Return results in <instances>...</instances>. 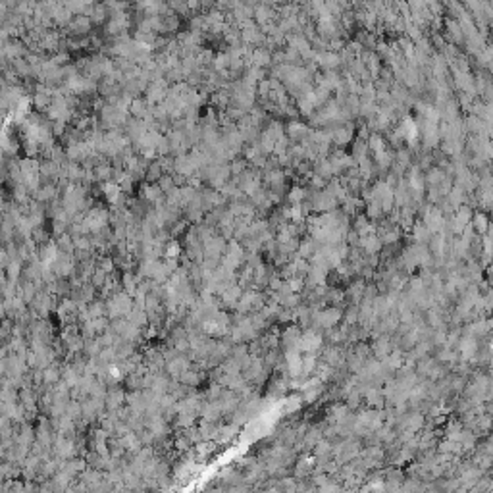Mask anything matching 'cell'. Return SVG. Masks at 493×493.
Here are the masks:
<instances>
[{
  "mask_svg": "<svg viewBox=\"0 0 493 493\" xmlns=\"http://www.w3.org/2000/svg\"><path fill=\"white\" fill-rule=\"evenodd\" d=\"M343 312L337 308V306H332V308H326V310H320V312H314V324H318L320 328H334L339 320H341Z\"/></svg>",
  "mask_w": 493,
  "mask_h": 493,
  "instance_id": "cell-1",
  "label": "cell"
},
{
  "mask_svg": "<svg viewBox=\"0 0 493 493\" xmlns=\"http://www.w3.org/2000/svg\"><path fill=\"white\" fill-rule=\"evenodd\" d=\"M123 403H125V393H123V389L112 387V389L106 391V395H104L106 411H118V409L123 407Z\"/></svg>",
  "mask_w": 493,
  "mask_h": 493,
  "instance_id": "cell-2",
  "label": "cell"
},
{
  "mask_svg": "<svg viewBox=\"0 0 493 493\" xmlns=\"http://www.w3.org/2000/svg\"><path fill=\"white\" fill-rule=\"evenodd\" d=\"M322 347V335H318L316 332L308 330L306 334H301V345L299 349L304 351V353H314L316 349Z\"/></svg>",
  "mask_w": 493,
  "mask_h": 493,
  "instance_id": "cell-3",
  "label": "cell"
},
{
  "mask_svg": "<svg viewBox=\"0 0 493 493\" xmlns=\"http://www.w3.org/2000/svg\"><path fill=\"white\" fill-rule=\"evenodd\" d=\"M272 52L264 48V46H256V48H253V52H251V66H256V68H266V66H270L272 64Z\"/></svg>",
  "mask_w": 493,
  "mask_h": 493,
  "instance_id": "cell-4",
  "label": "cell"
},
{
  "mask_svg": "<svg viewBox=\"0 0 493 493\" xmlns=\"http://www.w3.org/2000/svg\"><path fill=\"white\" fill-rule=\"evenodd\" d=\"M401 424H403V428H405L407 432L414 434V432H418V430L424 426V416H422L420 413H413V414H407V416L401 418Z\"/></svg>",
  "mask_w": 493,
  "mask_h": 493,
  "instance_id": "cell-5",
  "label": "cell"
},
{
  "mask_svg": "<svg viewBox=\"0 0 493 493\" xmlns=\"http://www.w3.org/2000/svg\"><path fill=\"white\" fill-rule=\"evenodd\" d=\"M93 174H95V181H110L112 179V166L108 162H99L97 166H93Z\"/></svg>",
  "mask_w": 493,
  "mask_h": 493,
  "instance_id": "cell-6",
  "label": "cell"
},
{
  "mask_svg": "<svg viewBox=\"0 0 493 493\" xmlns=\"http://www.w3.org/2000/svg\"><path fill=\"white\" fill-rule=\"evenodd\" d=\"M283 341L287 345V349H299V345H301V332H299V328L289 326V328L283 332ZM299 351H301V349H299Z\"/></svg>",
  "mask_w": 493,
  "mask_h": 493,
  "instance_id": "cell-7",
  "label": "cell"
},
{
  "mask_svg": "<svg viewBox=\"0 0 493 493\" xmlns=\"http://www.w3.org/2000/svg\"><path fill=\"white\" fill-rule=\"evenodd\" d=\"M360 245H362L364 253H368V255H376L381 249V241L376 235H364V237H360Z\"/></svg>",
  "mask_w": 493,
  "mask_h": 493,
  "instance_id": "cell-8",
  "label": "cell"
},
{
  "mask_svg": "<svg viewBox=\"0 0 493 493\" xmlns=\"http://www.w3.org/2000/svg\"><path fill=\"white\" fill-rule=\"evenodd\" d=\"M200 379H202V374H198V372L187 368V370H183V372L179 374L177 381L183 383V385H187V387H197V385L200 383Z\"/></svg>",
  "mask_w": 493,
  "mask_h": 493,
  "instance_id": "cell-9",
  "label": "cell"
},
{
  "mask_svg": "<svg viewBox=\"0 0 493 493\" xmlns=\"http://www.w3.org/2000/svg\"><path fill=\"white\" fill-rule=\"evenodd\" d=\"M472 222V229H476L478 231V235H484V233H488V229H490V220H488V216L486 214H474V218L470 220Z\"/></svg>",
  "mask_w": 493,
  "mask_h": 493,
  "instance_id": "cell-10",
  "label": "cell"
},
{
  "mask_svg": "<svg viewBox=\"0 0 493 493\" xmlns=\"http://www.w3.org/2000/svg\"><path fill=\"white\" fill-rule=\"evenodd\" d=\"M447 174L443 172V170H439V168H430V172L424 176V181L432 187V185H439L441 181H443V177H445Z\"/></svg>",
  "mask_w": 493,
  "mask_h": 493,
  "instance_id": "cell-11",
  "label": "cell"
},
{
  "mask_svg": "<svg viewBox=\"0 0 493 493\" xmlns=\"http://www.w3.org/2000/svg\"><path fill=\"white\" fill-rule=\"evenodd\" d=\"M87 312L91 318H100V316H106V303L104 301H91L87 304ZM108 318V316H106Z\"/></svg>",
  "mask_w": 493,
  "mask_h": 493,
  "instance_id": "cell-12",
  "label": "cell"
},
{
  "mask_svg": "<svg viewBox=\"0 0 493 493\" xmlns=\"http://www.w3.org/2000/svg\"><path fill=\"white\" fill-rule=\"evenodd\" d=\"M372 351H374V355L378 356L379 360H383V358H385V356L391 353V345H389V341H387L385 337H379L378 341L374 343Z\"/></svg>",
  "mask_w": 493,
  "mask_h": 493,
  "instance_id": "cell-13",
  "label": "cell"
},
{
  "mask_svg": "<svg viewBox=\"0 0 493 493\" xmlns=\"http://www.w3.org/2000/svg\"><path fill=\"white\" fill-rule=\"evenodd\" d=\"M366 154H368L366 139H356L355 145H353V158H355V162H360L362 158H366Z\"/></svg>",
  "mask_w": 493,
  "mask_h": 493,
  "instance_id": "cell-14",
  "label": "cell"
},
{
  "mask_svg": "<svg viewBox=\"0 0 493 493\" xmlns=\"http://www.w3.org/2000/svg\"><path fill=\"white\" fill-rule=\"evenodd\" d=\"M316 356L314 355H306L304 358H301V368H303V372H301V376H310L314 370H316Z\"/></svg>",
  "mask_w": 493,
  "mask_h": 493,
  "instance_id": "cell-15",
  "label": "cell"
},
{
  "mask_svg": "<svg viewBox=\"0 0 493 493\" xmlns=\"http://www.w3.org/2000/svg\"><path fill=\"white\" fill-rule=\"evenodd\" d=\"M297 249H299V256H301V258H308V256H312V255L316 253V241H314V239H310V241L306 239V241H303Z\"/></svg>",
  "mask_w": 493,
  "mask_h": 493,
  "instance_id": "cell-16",
  "label": "cell"
},
{
  "mask_svg": "<svg viewBox=\"0 0 493 493\" xmlns=\"http://www.w3.org/2000/svg\"><path fill=\"white\" fill-rule=\"evenodd\" d=\"M334 453V449H332V443L330 441H318L316 443V451H314V455L316 456H330Z\"/></svg>",
  "mask_w": 493,
  "mask_h": 493,
  "instance_id": "cell-17",
  "label": "cell"
},
{
  "mask_svg": "<svg viewBox=\"0 0 493 493\" xmlns=\"http://www.w3.org/2000/svg\"><path fill=\"white\" fill-rule=\"evenodd\" d=\"M106 276H108L106 272H102V270L97 268V270L91 274V283H93L95 287H102V285L106 283Z\"/></svg>",
  "mask_w": 493,
  "mask_h": 493,
  "instance_id": "cell-18",
  "label": "cell"
},
{
  "mask_svg": "<svg viewBox=\"0 0 493 493\" xmlns=\"http://www.w3.org/2000/svg\"><path fill=\"white\" fill-rule=\"evenodd\" d=\"M289 198H291V204H299V202L306 200V191L303 187H293L289 191Z\"/></svg>",
  "mask_w": 493,
  "mask_h": 493,
  "instance_id": "cell-19",
  "label": "cell"
},
{
  "mask_svg": "<svg viewBox=\"0 0 493 493\" xmlns=\"http://www.w3.org/2000/svg\"><path fill=\"white\" fill-rule=\"evenodd\" d=\"M301 407V397H291L287 401H283V414H289L293 411H297Z\"/></svg>",
  "mask_w": 493,
  "mask_h": 493,
  "instance_id": "cell-20",
  "label": "cell"
},
{
  "mask_svg": "<svg viewBox=\"0 0 493 493\" xmlns=\"http://www.w3.org/2000/svg\"><path fill=\"white\" fill-rule=\"evenodd\" d=\"M320 439H322V432H320V430H310V432L306 434V437H304V445H306V447H314Z\"/></svg>",
  "mask_w": 493,
  "mask_h": 493,
  "instance_id": "cell-21",
  "label": "cell"
},
{
  "mask_svg": "<svg viewBox=\"0 0 493 493\" xmlns=\"http://www.w3.org/2000/svg\"><path fill=\"white\" fill-rule=\"evenodd\" d=\"M239 2H241V0H216V6H214V8H218V10H222V12L228 14V12H231Z\"/></svg>",
  "mask_w": 493,
  "mask_h": 493,
  "instance_id": "cell-22",
  "label": "cell"
},
{
  "mask_svg": "<svg viewBox=\"0 0 493 493\" xmlns=\"http://www.w3.org/2000/svg\"><path fill=\"white\" fill-rule=\"evenodd\" d=\"M164 253H166V256H174V258H177V256H179V253H181V249H179L177 241H168V245H166Z\"/></svg>",
  "mask_w": 493,
  "mask_h": 493,
  "instance_id": "cell-23",
  "label": "cell"
},
{
  "mask_svg": "<svg viewBox=\"0 0 493 493\" xmlns=\"http://www.w3.org/2000/svg\"><path fill=\"white\" fill-rule=\"evenodd\" d=\"M285 285L289 287V291H293V293H299L301 289H303L304 281L301 277H289L287 281H285Z\"/></svg>",
  "mask_w": 493,
  "mask_h": 493,
  "instance_id": "cell-24",
  "label": "cell"
},
{
  "mask_svg": "<svg viewBox=\"0 0 493 493\" xmlns=\"http://www.w3.org/2000/svg\"><path fill=\"white\" fill-rule=\"evenodd\" d=\"M174 447H176L177 451H187V449L191 447V441L187 439V437H185V435H183V434H181V435H179V437L174 441Z\"/></svg>",
  "mask_w": 493,
  "mask_h": 493,
  "instance_id": "cell-25",
  "label": "cell"
},
{
  "mask_svg": "<svg viewBox=\"0 0 493 493\" xmlns=\"http://www.w3.org/2000/svg\"><path fill=\"white\" fill-rule=\"evenodd\" d=\"M366 287H364V283L362 281H356L353 287H351V297L355 299V301H358L360 297H362V291H364Z\"/></svg>",
  "mask_w": 493,
  "mask_h": 493,
  "instance_id": "cell-26",
  "label": "cell"
},
{
  "mask_svg": "<svg viewBox=\"0 0 493 493\" xmlns=\"http://www.w3.org/2000/svg\"><path fill=\"white\" fill-rule=\"evenodd\" d=\"M97 268L108 274V272H112V268H114V264H112V260H110V258H102V260H100V264L97 266Z\"/></svg>",
  "mask_w": 493,
  "mask_h": 493,
  "instance_id": "cell-27",
  "label": "cell"
},
{
  "mask_svg": "<svg viewBox=\"0 0 493 493\" xmlns=\"http://www.w3.org/2000/svg\"><path fill=\"white\" fill-rule=\"evenodd\" d=\"M266 362H268V364H277V355H276V351H272V353L266 356Z\"/></svg>",
  "mask_w": 493,
  "mask_h": 493,
  "instance_id": "cell-28",
  "label": "cell"
}]
</instances>
